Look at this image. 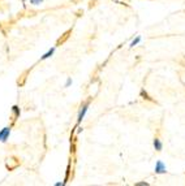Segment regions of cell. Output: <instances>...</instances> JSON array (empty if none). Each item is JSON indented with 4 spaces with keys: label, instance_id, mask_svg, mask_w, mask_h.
Instances as JSON below:
<instances>
[{
    "label": "cell",
    "instance_id": "cell-6",
    "mask_svg": "<svg viewBox=\"0 0 185 186\" xmlns=\"http://www.w3.org/2000/svg\"><path fill=\"white\" fill-rule=\"evenodd\" d=\"M20 115H21V109H20L18 105H13L12 107V124H11V126H13L16 123V120L20 117Z\"/></svg>",
    "mask_w": 185,
    "mask_h": 186
},
{
    "label": "cell",
    "instance_id": "cell-10",
    "mask_svg": "<svg viewBox=\"0 0 185 186\" xmlns=\"http://www.w3.org/2000/svg\"><path fill=\"white\" fill-rule=\"evenodd\" d=\"M27 73H29V70H26V72H25V73L21 76V81H20V79L17 81V85H18V86H24V85H25V82H26V76H27Z\"/></svg>",
    "mask_w": 185,
    "mask_h": 186
},
{
    "label": "cell",
    "instance_id": "cell-1",
    "mask_svg": "<svg viewBox=\"0 0 185 186\" xmlns=\"http://www.w3.org/2000/svg\"><path fill=\"white\" fill-rule=\"evenodd\" d=\"M90 102H91V99H89L88 102H85V103L81 105V109H80V112H78V116H77V126H78V125H80L81 123H82V120L85 118L86 113H88V109H89V105H90Z\"/></svg>",
    "mask_w": 185,
    "mask_h": 186
},
{
    "label": "cell",
    "instance_id": "cell-7",
    "mask_svg": "<svg viewBox=\"0 0 185 186\" xmlns=\"http://www.w3.org/2000/svg\"><path fill=\"white\" fill-rule=\"evenodd\" d=\"M153 146H154V148H155L158 152L163 150V142H162L160 138H158V137L154 138V141H153Z\"/></svg>",
    "mask_w": 185,
    "mask_h": 186
},
{
    "label": "cell",
    "instance_id": "cell-16",
    "mask_svg": "<svg viewBox=\"0 0 185 186\" xmlns=\"http://www.w3.org/2000/svg\"><path fill=\"white\" fill-rule=\"evenodd\" d=\"M21 3H22V7L26 8V0H21Z\"/></svg>",
    "mask_w": 185,
    "mask_h": 186
},
{
    "label": "cell",
    "instance_id": "cell-12",
    "mask_svg": "<svg viewBox=\"0 0 185 186\" xmlns=\"http://www.w3.org/2000/svg\"><path fill=\"white\" fill-rule=\"evenodd\" d=\"M72 83H73L72 78H71V77H68V78H67V81H65V85H64V87H69V86H71Z\"/></svg>",
    "mask_w": 185,
    "mask_h": 186
},
{
    "label": "cell",
    "instance_id": "cell-13",
    "mask_svg": "<svg viewBox=\"0 0 185 186\" xmlns=\"http://www.w3.org/2000/svg\"><path fill=\"white\" fill-rule=\"evenodd\" d=\"M42 3H43V0H30V4H33V5H39Z\"/></svg>",
    "mask_w": 185,
    "mask_h": 186
},
{
    "label": "cell",
    "instance_id": "cell-3",
    "mask_svg": "<svg viewBox=\"0 0 185 186\" xmlns=\"http://www.w3.org/2000/svg\"><path fill=\"white\" fill-rule=\"evenodd\" d=\"M20 164H21V162L17 159L16 156H12L9 157V159L7 160V163H5V166H7L8 171H13V169H16L17 166H20Z\"/></svg>",
    "mask_w": 185,
    "mask_h": 186
},
{
    "label": "cell",
    "instance_id": "cell-5",
    "mask_svg": "<svg viewBox=\"0 0 185 186\" xmlns=\"http://www.w3.org/2000/svg\"><path fill=\"white\" fill-rule=\"evenodd\" d=\"M71 34H72V29L67 30V31L64 33V34L61 35V37L57 39V42H56V47H59V46H61V44H64V43H65V42L69 39V37H71Z\"/></svg>",
    "mask_w": 185,
    "mask_h": 186
},
{
    "label": "cell",
    "instance_id": "cell-14",
    "mask_svg": "<svg viewBox=\"0 0 185 186\" xmlns=\"http://www.w3.org/2000/svg\"><path fill=\"white\" fill-rule=\"evenodd\" d=\"M136 186H149L147 182H137Z\"/></svg>",
    "mask_w": 185,
    "mask_h": 186
},
{
    "label": "cell",
    "instance_id": "cell-11",
    "mask_svg": "<svg viewBox=\"0 0 185 186\" xmlns=\"http://www.w3.org/2000/svg\"><path fill=\"white\" fill-rule=\"evenodd\" d=\"M139 42H141V37H139V35H137V37H136V38H134V39H133V40H132V42H130L129 47H130V48H133V47H136V46H137V44H138V43H139Z\"/></svg>",
    "mask_w": 185,
    "mask_h": 186
},
{
    "label": "cell",
    "instance_id": "cell-4",
    "mask_svg": "<svg viewBox=\"0 0 185 186\" xmlns=\"http://www.w3.org/2000/svg\"><path fill=\"white\" fill-rule=\"evenodd\" d=\"M154 171H155L156 174H166L167 173V166L162 160H158L156 164H155V169H154Z\"/></svg>",
    "mask_w": 185,
    "mask_h": 186
},
{
    "label": "cell",
    "instance_id": "cell-15",
    "mask_svg": "<svg viewBox=\"0 0 185 186\" xmlns=\"http://www.w3.org/2000/svg\"><path fill=\"white\" fill-rule=\"evenodd\" d=\"M65 185V182H56L55 186H64Z\"/></svg>",
    "mask_w": 185,
    "mask_h": 186
},
{
    "label": "cell",
    "instance_id": "cell-9",
    "mask_svg": "<svg viewBox=\"0 0 185 186\" xmlns=\"http://www.w3.org/2000/svg\"><path fill=\"white\" fill-rule=\"evenodd\" d=\"M139 96H141L142 99H145V100H150V102H154L153 99L150 98V95H149V94H147V91L145 90V88H142V90L139 91Z\"/></svg>",
    "mask_w": 185,
    "mask_h": 186
},
{
    "label": "cell",
    "instance_id": "cell-8",
    "mask_svg": "<svg viewBox=\"0 0 185 186\" xmlns=\"http://www.w3.org/2000/svg\"><path fill=\"white\" fill-rule=\"evenodd\" d=\"M55 51H56V46H55V47H52V48H50L48 51H47V52H46V54H44V55H42V56H41V60H46V59H50V57H51L52 55L55 54Z\"/></svg>",
    "mask_w": 185,
    "mask_h": 186
},
{
    "label": "cell",
    "instance_id": "cell-2",
    "mask_svg": "<svg viewBox=\"0 0 185 186\" xmlns=\"http://www.w3.org/2000/svg\"><path fill=\"white\" fill-rule=\"evenodd\" d=\"M11 132H12V126H5L0 130V142L3 143H7V141L9 139V135H11Z\"/></svg>",
    "mask_w": 185,
    "mask_h": 186
}]
</instances>
